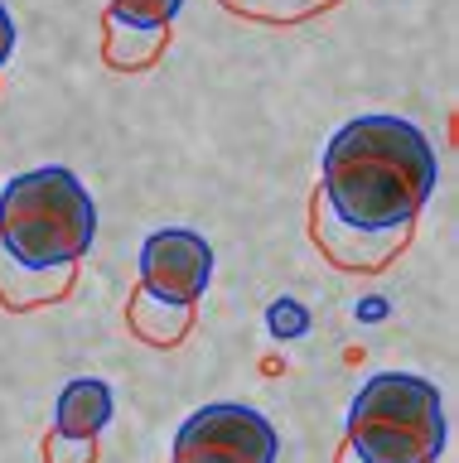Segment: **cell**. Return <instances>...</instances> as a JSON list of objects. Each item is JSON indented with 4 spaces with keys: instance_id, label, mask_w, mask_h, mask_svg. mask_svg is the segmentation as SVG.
Instances as JSON below:
<instances>
[{
    "instance_id": "6da1fadb",
    "label": "cell",
    "mask_w": 459,
    "mask_h": 463,
    "mask_svg": "<svg viewBox=\"0 0 459 463\" xmlns=\"http://www.w3.org/2000/svg\"><path fill=\"white\" fill-rule=\"evenodd\" d=\"M440 184L435 145L406 116H358L339 126L324 145V184L320 194L343 222L353 227H397L416 222Z\"/></svg>"
},
{
    "instance_id": "7a4b0ae2",
    "label": "cell",
    "mask_w": 459,
    "mask_h": 463,
    "mask_svg": "<svg viewBox=\"0 0 459 463\" xmlns=\"http://www.w3.org/2000/svg\"><path fill=\"white\" fill-rule=\"evenodd\" d=\"M97 237V203L73 169H30L0 188V246L24 266H78Z\"/></svg>"
},
{
    "instance_id": "3957f363",
    "label": "cell",
    "mask_w": 459,
    "mask_h": 463,
    "mask_svg": "<svg viewBox=\"0 0 459 463\" xmlns=\"http://www.w3.org/2000/svg\"><path fill=\"white\" fill-rule=\"evenodd\" d=\"M450 425L435 382L416 372H378L349 405V444L363 463H435Z\"/></svg>"
},
{
    "instance_id": "277c9868",
    "label": "cell",
    "mask_w": 459,
    "mask_h": 463,
    "mask_svg": "<svg viewBox=\"0 0 459 463\" xmlns=\"http://www.w3.org/2000/svg\"><path fill=\"white\" fill-rule=\"evenodd\" d=\"M281 434L276 425L242 401H218L194 411L175 434L169 463H276Z\"/></svg>"
},
{
    "instance_id": "5b68a950",
    "label": "cell",
    "mask_w": 459,
    "mask_h": 463,
    "mask_svg": "<svg viewBox=\"0 0 459 463\" xmlns=\"http://www.w3.org/2000/svg\"><path fill=\"white\" fill-rule=\"evenodd\" d=\"M213 280V246L189 227H160L140 246V285L169 304H198Z\"/></svg>"
},
{
    "instance_id": "8992f818",
    "label": "cell",
    "mask_w": 459,
    "mask_h": 463,
    "mask_svg": "<svg viewBox=\"0 0 459 463\" xmlns=\"http://www.w3.org/2000/svg\"><path fill=\"white\" fill-rule=\"evenodd\" d=\"M310 227H314V246L324 251L329 266L353 270V275H372L387 270L392 260L411 246V227L416 222H397V227H353L324 203V194H314L310 203Z\"/></svg>"
},
{
    "instance_id": "52a82bcc",
    "label": "cell",
    "mask_w": 459,
    "mask_h": 463,
    "mask_svg": "<svg viewBox=\"0 0 459 463\" xmlns=\"http://www.w3.org/2000/svg\"><path fill=\"white\" fill-rule=\"evenodd\" d=\"M78 280V266H24L0 246V304L10 314L24 309H44V304H59Z\"/></svg>"
},
{
    "instance_id": "ba28073f",
    "label": "cell",
    "mask_w": 459,
    "mask_h": 463,
    "mask_svg": "<svg viewBox=\"0 0 459 463\" xmlns=\"http://www.w3.org/2000/svg\"><path fill=\"white\" fill-rule=\"evenodd\" d=\"M111 386L102 376H78L59 391V405H53V430L59 434H73V439H97L107 425H111Z\"/></svg>"
},
{
    "instance_id": "9c48e42d",
    "label": "cell",
    "mask_w": 459,
    "mask_h": 463,
    "mask_svg": "<svg viewBox=\"0 0 459 463\" xmlns=\"http://www.w3.org/2000/svg\"><path fill=\"white\" fill-rule=\"evenodd\" d=\"M126 328L150 347H175L194 328V304H169L160 295H150L146 285H136L131 304H126Z\"/></svg>"
},
{
    "instance_id": "30bf717a",
    "label": "cell",
    "mask_w": 459,
    "mask_h": 463,
    "mask_svg": "<svg viewBox=\"0 0 459 463\" xmlns=\"http://www.w3.org/2000/svg\"><path fill=\"white\" fill-rule=\"evenodd\" d=\"M165 49H169V29H140V24L117 20V14L102 20V58H107V68L146 72V68L160 63Z\"/></svg>"
},
{
    "instance_id": "8fae6325",
    "label": "cell",
    "mask_w": 459,
    "mask_h": 463,
    "mask_svg": "<svg viewBox=\"0 0 459 463\" xmlns=\"http://www.w3.org/2000/svg\"><path fill=\"white\" fill-rule=\"evenodd\" d=\"M218 5L256 24H300V20L324 14L329 5H339V0H218Z\"/></svg>"
},
{
    "instance_id": "7c38bea8",
    "label": "cell",
    "mask_w": 459,
    "mask_h": 463,
    "mask_svg": "<svg viewBox=\"0 0 459 463\" xmlns=\"http://www.w3.org/2000/svg\"><path fill=\"white\" fill-rule=\"evenodd\" d=\"M179 10H184V0H111L107 14H117L126 24H140V29H169Z\"/></svg>"
},
{
    "instance_id": "4fadbf2b",
    "label": "cell",
    "mask_w": 459,
    "mask_h": 463,
    "mask_svg": "<svg viewBox=\"0 0 459 463\" xmlns=\"http://www.w3.org/2000/svg\"><path fill=\"white\" fill-rule=\"evenodd\" d=\"M266 333H271V338H281V343L305 338V333H310V309L300 299H276L266 309Z\"/></svg>"
},
{
    "instance_id": "5bb4252c",
    "label": "cell",
    "mask_w": 459,
    "mask_h": 463,
    "mask_svg": "<svg viewBox=\"0 0 459 463\" xmlns=\"http://www.w3.org/2000/svg\"><path fill=\"white\" fill-rule=\"evenodd\" d=\"M44 463H97V439H73V434L49 430L44 434Z\"/></svg>"
},
{
    "instance_id": "9a60e30c",
    "label": "cell",
    "mask_w": 459,
    "mask_h": 463,
    "mask_svg": "<svg viewBox=\"0 0 459 463\" xmlns=\"http://www.w3.org/2000/svg\"><path fill=\"white\" fill-rule=\"evenodd\" d=\"M10 53H15V20H10L5 0H0V68L10 63Z\"/></svg>"
},
{
    "instance_id": "2e32d148",
    "label": "cell",
    "mask_w": 459,
    "mask_h": 463,
    "mask_svg": "<svg viewBox=\"0 0 459 463\" xmlns=\"http://www.w3.org/2000/svg\"><path fill=\"white\" fill-rule=\"evenodd\" d=\"M358 318H368V324H378V318H387V304H382L378 295H372V299H363V304H358Z\"/></svg>"
},
{
    "instance_id": "e0dca14e",
    "label": "cell",
    "mask_w": 459,
    "mask_h": 463,
    "mask_svg": "<svg viewBox=\"0 0 459 463\" xmlns=\"http://www.w3.org/2000/svg\"><path fill=\"white\" fill-rule=\"evenodd\" d=\"M334 463H363V458H358V454H353V449H349V444H343V449H339V458H334Z\"/></svg>"
}]
</instances>
